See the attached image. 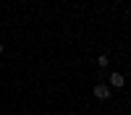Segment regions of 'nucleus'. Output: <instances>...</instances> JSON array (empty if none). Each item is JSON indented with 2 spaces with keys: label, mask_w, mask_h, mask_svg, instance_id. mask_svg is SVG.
I'll list each match as a JSON object with an SVG mask.
<instances>
[{
  "label": "nucleus",
  "mask_w": 131,
  "mask_h": 115,
  "mask_svg": "<svg viewBox=\"0 0 131 115\" xmlns=\"http://www.w3.org/2000/svg\"><path fill=\"white\" fill-rule=\"evenodd\" d=\"M92 94H94V99H100V102H105V99H110L113 97V89L107 86V84H94V89H92Z\"/></svg>",
  "instance_id": "nucleus-1"
},
{
  "label": "nucleus",
  "mask_w": 131,
  "mask_h": 115,
  "mask_svg": "<svg viewBox=\"0 0 131 115\" xmlns=\"http://www.w3.org/2000/svg\"><path fill=\"white\" fill-rule=\"evenodd\" d=\"M107 86L110 89H123L126 86V76L121 71H110V81H107Z\"/></svg>",
  "instance_id": "nucleus-2"
},
{
  "label": "nucleus",
  "mask_w": 131,
  "mask_h": 115,
  "mask_svg": "<svg viewBox=\"0 0 131 115\" xmlns=\"http://www.w3.org/2000/svg\"><path fill=\"white\" fill-rule=\"evenodd\" d=\"M97 66H100V68H107V66H110V58H107L105 52H102V55H97Z\"/></svg>",
  "instance_id": "nucleus-3"
},
{
  "label": "nucleus",
  "mask_w": 131,
  "mask_h": 115,
  "mask_svg": "<svg viewBox=\"0 0 131 115\" xmlns=\"http://www.w3.org/2000/svg\"><path fill=\"white\" fill-rule=\"evenodd\" d=\"M3 52H5V47H3V42H0V55H3Z\"/></svg>",
  "instance_id": "nucleus-4"
},
{
  "label": "nucleus",
  "mask_w": 131,
  "mask_h": 115,
  "mask_svg": "<svg viewBox=\"0 0 131 115\" xmlns=\"http://www.w3.org/2000/svg\"><path fill=\"white\" fill-rule=\"evenodd\" d=\"M128 52H131V50H128Z\"/></svg>",
  "instance_id": "nucleus-5"
}]
</instances>
